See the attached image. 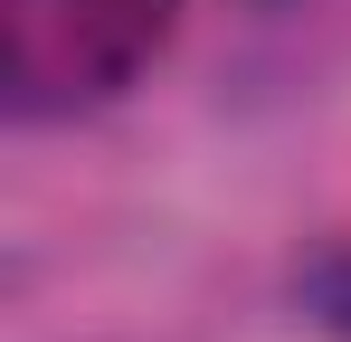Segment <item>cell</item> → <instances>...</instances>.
I'll list each match as a JSON object with an SVG mask.
<instances>
[{
    "instance_id": "2",
    "label": "cell",
    "mask_w": 351,
    "mask_h": 342,
    "mask_svg": "<svg viewBox=\"0 0 351 342\" xmlns=\"http://www.w3.org/2000/svg\"><path fill=\"white\" fill-rule=\"evenodd\" d=\"M304 314L332 323V333H351V247H342V257H323V266L304 276Z\"/></svg>"
},
{
    "instance_id": "1",
    "label": "cell",
    "mask_w": 351,
    "mask_h": 342,
    "mask_svg": "<svg viewBox=\"0 0 351 342\" xmlns=\"http://www.w3.org/2000/svg\"><path fill=\"white\" fill-rule=\"evenodd\" d=\"M171 10L180 0H19L10 67H19V86L58 76L66 95H114L171 38Z\"/></svg>"
}]
</instances>
